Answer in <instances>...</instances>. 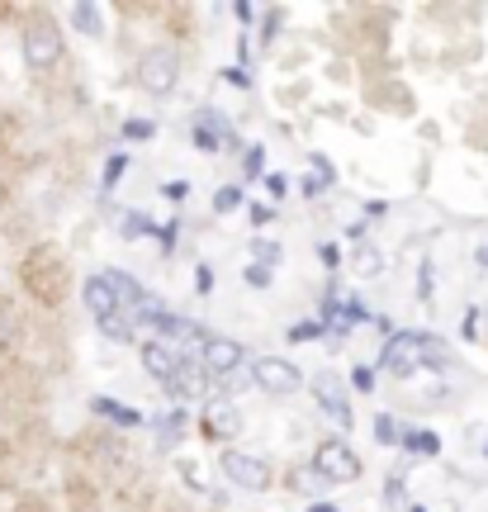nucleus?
Here are the masks:
<instances>
[{
    "label": "nucleus",
    "mask_w": 488,
    "mask_h": 512,
    "mask_svg": "<svg viewBox=\"0 0 488 512\" xmlns=\"http://www.w3.org/2000/svg\"><path fill=\"white\" fill-rule=\"evenodd\" d=\"M133 76H138V86H143L147 95H171L181 86V57L171 53V48H147V53L138 57Z\"/></svg>",
    "instance_id": "f257e3e1"
},
{
    "label": "nucleus",
    "mask_w": 488,
    "mask_h": 512,
    "mask_svg": "<svg viewBox=\"0 0 488 512\" xmlns=\"http://www.w3.org/2000/svg\"><path fill=\"white\" fill-rule=\"evenodd\" d=\"M427 361H446V351H436L432 342H427V332H403V337H394L389 342V351H384V366L394 370V375H413V370H422Z\"/></svg>",
    "instance_id": "f03ea898"
},
{
    "label": "nucleus",
    "mask_w": 488,
    "mask_h": 512,
    "mask_svg": "<svg viewBox=\"0 0 488 512\" xmlns=\"http://www.w3.org/2000/svg\"><path fill=\"white\" fill-rule=\"evenodd\" d=\"M313 475L327 479V484H351V479L361 475V456L346 441H323L318 456H313Z\"/></svg>",
    "instance_id": "7ed1b4c3"
},
{
    "label": "nucleus",
    "mask_w": 488,
    "mask_h": 512,
    "mask_svg": "<svg viewBox=\"0 0 488 512\" xmlns=\"http://www.w3.org/2000/svg\"><path fill=\"white\" fill-rule=\"evenodd\" d=\"M57 57H62V34H57L53 19H34L29 29H24V62L34 67V72H48Z\"/></svg>",
    "instance_id": "20e7f679"
},
{
    "label": "nucleus",
    "mask_w": 488,
    "mask_h": 512,
    "mask_svg": "<svg viewBox=\"0 0 488 512\" xmlns=\"http://www.w3.org/2000/svg\"><path fill=\"white\" fill-rule=\"evenodd\" d=\"M223 475L233 479L237 489H252V494L271 489V465L261 456H247V451H223Z\"/></svg>",
    "instance_id": "39448f33"
},
{
    "label": "nucleus",
    "mask_w": 488,
    "mask_h": 512,
    "mask_svg": "<svg viewBox=\"0 0 488 512\" xmlns=\"http://www.w3.org/2000/svg\"><path fill=\"white\" fill-rule=\"evenodd\" d=\"M252 380L261 384L266 394H294V389L304 384V375H299V366L280 361V356H256V361H252Z\"/></svg>",
    "instance_id": "423d86ee"
},
{
    "label": "nucleus",
    "mask_w": 488,
    "mask_h": 512,
    "mask_svg": "<svg viewBox=\"0 0 488 512\" xmlns=\"http://www.w3.org/2000/svg\"><path fill=\"white\" fill-rule=\"evenodd\" d=\"M242 361H247V351L237 347L233 337H209V342H204V361H199V366H204V375L223 380V375H233Z\"/></svg>",
    "instance_id": "0eeeda50"
},
{
    "label": "nucleus",
    "mask_w": 488,
    "mask_h": 512,
    "mask_svg": "<svg viewBox=\"0 0 488 512\" xmlns=\"http://www.w3.org/2000/svg\"><path fill=\"white\" fill-rule=\"evenodd\" d=\"M204 432L218 441H233L237 432H242V413H237L233 399H214L209 408H204Z\"/></svg>",
    "instance_id": "6e6552de"
},
{
    "label": "nucleus",
    "mask_w": 488,
    "mask_h": 512,
    "mask_svg": "<svg viewBox=\"0 0 488 512\" xmlns=\"http://www.w3.org/2000/svg\"><path fill=\"white\" fill-rule=\"evenodd\" d=\"M166 389H171L176 399H204V394H209V375H204V366H199V361H176V370H171Z\"/></svg>",
    "instance_id": "1a4fd4ad"
},
{
    "label": "nucleus",
    "mask_w": 488,
    "mask_h": 512,
    "mask_svg": "<svg viewBox=\"0 0 488 512\" xmlns=\"http://www.w3.org/2000/svg\"><path fill=\"white\" fill-rule=\"evenodd\" d=\"M81 299H86V309H91L95 323H105L109 313H119V304H114V294H109V285H105V275H91L86 290H81Z\"/></svg>",
    "instance_id": "9d476101"
},
{
    "label": "nucleus",
    "mask_w": 488,
    "mask_h": 512,
    "mask_svg": "<svg viewBox=\"0 0 488 512\" xmlns=\"http://www.w3.org/2000/svg\"><path fill=\"white\" fill-rule=\"evenodd\" d=\"M72 24H76V34H86V38H100L105 34V10L100 5H72Z\"/></svg>",
    "instance_id": "9b49d317"
},
{
    "label": "nucleus",
    "mask_w": 488,
    "mask_h": 512,
    "mask_svg": "<svg viewBox=\"0 0 488 512\" xmlns=\"http://www.w3.org/2000/svg\"><path fill=\"white\" fill-rule=\"evenodd\" d=\"M143 366H147V375H152V380H171V370H176V356H171V351L166 347H157V342H147L143 347Z\"/></svg>",
    "instance_id": "f8f14e48"
},
{
    "label": "nucleus",
    "mask_w": 488,
    "mask_h": 512,
    "mask_svg": "<svg viewBox=\"0 0 488 512\" xmlns=\"http://www.w3.org/2000/svg\"><path fill=\"white\" fill-rule=\"evenodd\" d=\"M318 399H323V408L327 413H332V418L342 422H351V408H346V399H342V389H337V380H332V375H323V380H318Z\"/></svg>",
    "instance_id": "ddd939ff"
},
{
    "label": "nucleus",
    "mask_w": 488,
    "mask_h": 512,
    "mask_svg": "<svg viewBox=\"0 0 488 512\" xmlns=\"http://www.w3.org/2000/svg\"><path fill=\"white\" fill-rule=\"evenodd\" d=\"M95 413L114 418L119 427H138V422H143V413H138V408H128V403H114V399H95Z\"/></svg>",
    "instance_id": "4468645a"
},
{
    "label": "nucleus",
    "mask_w": 488,
    "mask_h": 512,
    "mask_svg": "<svg viewBox=\"0 0 488 512\" xmlns=\"http://www.w3.org/2000/svg\"><path fill=\"white\" fill-rule=\"evenodd\" d=\"M356 271H361L365 280H375V275L384 271V256L375 252V247H361V256H356Z\"/></svg>",
    "instance_id": "2eb2a0df"
},
{
    "label": "nucleus",
    "mask_w": 488,
    "mask_h": 512,
    "mask_svg": "<svg viewBox=\"0 0 488 512\" xmlns=\"http://www.w3.org/2000/svg\"><path fill=\"white\" fill-rule=\"evenodd\" d=\"M294 489H299V494H323V489H327V479H318V475H313V470H294Z\"/></svg>",
    "instance_id": "dca6fc26"
},
{
    "label": "nucleus",
    "mask_w": 488,
    "mask_h": 512,
    "mask_svg": "<svg viewBox=\"0 0 488 512\" xmlns=\"http://www.w3.org/2000/svg\"><path fill=\"white\" fill-rule=\"evenodd\" d=\"M403 441L413 446L417 456H436V451H441V441H436L432 432H408V437H403Z\"/></svg>",
    "instance_id": "f3484780"
},
{
    "label": "nucleus",
    "mask_w": 488,
    "mask_h": 512,
    "mask_svg": "<svg viewBox=\"0 0 488 512\" xmlns=\"http://www.w3.org/2000/svg\"><path fill=\"white\" fill-rule=\"evenodd\" d=\"M147 228H152V223H147L143 214H119V233H124V238H143Z\"/></svg>",
    "instance_id": "a211bd4d"
},
{
    "label": "nucleus",
    "mask_w": 488,
    "mask_h": 512,
    "mask_svg": "<svg viewBox=\"0 0 488 512\" xmlns=\"http://www.w3.org/2000/svg\"><path fill=\"white\" fill-rule=\"evenodd\" d=\"M100 328H105L109 337H114V342H128V337H133V328H128V318H124V313H109V318L100 323Z\"/></svg>",
    "instance_id": "6ab92c4d"
},
{
    "label": "nucleus",
    "mask_w": 488,
    "mask_h": 512,
    "mask_svg": "<svg viewBox=\"0 0 488 512\" xmlns=\"http://www.w3.org/2000/svg\"><path fill=\"white\" fill-rule=\"evenodd\" d=\"M351 384L370 394V389H375V370H370V366H356V370H351Z\"/></svg>",
    "instance_id": "aec40b11"
},
{
    "label": "nucleus",
    "mask_w": 488,
    "mask_h": 512,
    "mask_svg": "<svg viewBox=\"0 0 488 512\" xmlns=\"http://www.w3.org/2000/svg\"><path fill=\"white\" fill-rule=\"evenodd\" d=\"M124 133H128V138H152V124H147V119H133Z\"/></svg>",
    "instance_id": "412c9836"
},
{
    "label": "nucleus",
    "mask_w": 488,
    "mask_h": 512,
    "mask_svg": "<svg viewBox=\"0 0 488 512\" xmlns=\"http://www.w3.org/2000/svg\"><path fill=\"white\" fill-rule=\"evenodd\" d=\"M252 252L261 256V261H275V256H280V247H275V242H252Z\"/></svg>",
    "instance_id": "4be33fe9"
},
{
    "label": "nucleus",
    "mask_w": 488,
    "mask_h": 512,
    "mask_svg": "<svg viewBox=\"0 0 488 512\" xmlns=\"http://www.w3.org/2000/svg\"><path fill=\"white\" fill-rule=\"evenodd\" d=\"M313 337H318V328H313V323H299V328L290 332V342H313Z\"/></svg>",
    "instance_id": "5701e85b"
},
{
    "label": "nucleus",
    "mask_w": 488,
    "mask_h": 512,
    "mask_svg": "<svg viewBox=\"0 0 488 512\" xmlns=\"http://www.w3.org/2000/svg\"><path fill=\"white\" fill-rule=\"evenodd\" d=\"M247 285H271V271H266V266H247Z\"/></svg>",
    "instance_id": "b1692460"
},
{
    "label": "nucleus",
    "mask_w": 488,
    "mask_h": 512,
    "mask_svg": "<svg viewBox=\"0 0 488 512\" xmlns=\"http://www.w3.org/2000/svg\"><path fill=\"white\" fill-rule=\"evenodd\" d=\"M256 171H261V147H252V152H247V176H256Z\"/></svg>",
    "instance_id": "393cba45"
},
{
    "label": "nucleus",
    "mask_w": 488,
    "mask_h": 512,
    "mask_svg": "<svg viewBox=\"0 0 488 512\" xmlns=\"http://www.w3.org/2000/svg\"><path fill=\"white\" fill-rule=\"evenodd\" d=\"M266 185H271V195H285V190H290V181H285V176H266Z\"/></svg>",
    "instance_id": "a878e982"
},
{
    "label": "nucleus",
    "mask_w": 488,
    "mask_h": 512,
    "mask_svg": "<svg viewBox=\"0 0 488 512\" xmlns=\"http://www.w3.org/2000/svg\"><path fill=\"white\" fill-rule=\"evenodd\" d=\"M214 204H218V209H237V190H223Z\"/></svg>",
    "instance_id": "bb28decb"
},
{
    "label": "nucleus",
    "mask_w": 488,
    "mask_h": 512,
    "mask_svg": "<svg viewBox=\"0 0 488 512\" xmlns=\"http://www.w3.org/2000/svg\"><path fill=\"white\" fill-rule=\"evenodd\" d=\"M313 512H337V508H332V503H318V508H313Z\"/></svg>",
    "instance_id": "cd10ccee"
},
{
    "label": "nucleus",
    "mask_w": 488,
    "mask_h": 512,
    "mask_svg": "<svg viewBox=\"0 0 488 512\" xmlns=\"http://www.w3.org/2000/svg\"><path fill=\"white\" fill-rule=\"evenodd\" d=\"M479 261H484V266H488V247H484V252H479Z\"/></svg>",
    "instance_id": "c85d7f7f"
}]
</instances>
